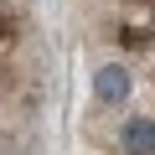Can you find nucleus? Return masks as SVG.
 I'll list each match as a JSON object with an SVG mask.
<instances>
[{
    "instance_id": "1",
    "label": "nucleus",
    "mask_w": 155,
    "mask_h": 155,
    "mask_svg": "<svg viewBox=\"0 0 155 155\" xmlns=\"http://www.w3.org/2000/svg\"><path fill=\"white\" fill-rule=\"evenodd\" d=\"M93 93H98L104 104H124V98H129V72L114 67V62L98 67V72H93Z\"/></svg>"
},
{
    "instance_id": "2",
    "label": "nucleus",
    "mask_w": 155,
    "mask_h": 155,
    "mask_svg": "<svg viewBox=\"0 0 155 155\" xmlns=\"http://www.w3.org/2000/svg\"><path fill=\"white\" fill-rule=\"evenodd\" d=\"M119 140H124V155H155V124L150 119H129Z\"/></svg>"
}]
</instances>
